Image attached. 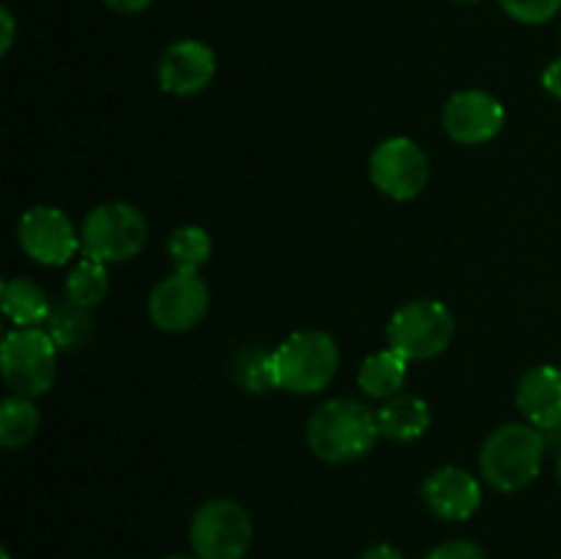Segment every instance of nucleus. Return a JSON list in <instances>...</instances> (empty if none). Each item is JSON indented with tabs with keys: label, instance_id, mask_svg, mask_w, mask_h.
I'll list each match as a JSON object with an SVG mask.
<instances>
[{
	"label": "nucleus",
	"instance_id": "f257e3e1",
	"mask_svg": "<svg viewBox=\"0 0 561 559\" xmlns=\"http://www.w3.org/2000/svg\"><path fill=\"white\" fill-rule=\"evenodd\" d=\"M378 436L376 414L354 398L327 400L307 422V447L327 464L359 460L370 453Z\"/></svg>",
	"mask_w": 561,
	"mask_h": 559
},
{
	"label": "nucleus",
	"instance_id": "f03ea898",
	"mask_svg": "<svg viewBox=\"0 0 561 559\" xmlns=\"http://www.w3.org/2000/svg\"><path fill=\"white\" fill-rule=\"evenodd\" d=\"M548 436L529 422H507L485 438L480 471L496 491L515 493L537 480L546 460Z\"/></svg>",
	"mask_w": 561,
	"mask_h": 559
},
{
	"label": "nucleus",
	"instance_id": "7ed1b4c3",
	"mask_svg": "<svg viewBox=\"0 0 561 559\" xmlns=\"http://www.w3.org/2000/svg\"><path fill=\"white\" fill-rule=\"evenodd\" d=\"M279 389L294 395H316L334 378L340 367V351L332 334L321 329L294 332L274 349Z\"/></svg>",
	"mask_w": 561,
	"mask_h": 559
},
{
	"label": "nucleus",
	"instance_id": "20e7f679",
	"mask_svg": "<svg viewBox=\"0 0 561 559\" xmlns=\"http://www.w3.org/2000/svg\"><path fill=\"white\" fill-rule=\"evenodd\" d=\"M0 367L9 389L22 398H38L49 392L58 373V345L47 329H11L0 349Z\"/></svg>",
	"mask_w": 561,
	"mask_h": 559
},
{
	"label": "nucleus",
	"instance_id": "39448f33",
	"mask_svg": "<svg viewBox=\"0 0 561 559\" xmlns=\"http://www.w3.org/2000/svg\"><path fill=\"white\" fill-rule=\"evenodd\" d=\"M148 241V223L129 203H102L85 217L80 244L85 258L99 263H124L140 255Z\"/></svg>",
	"mask_w": 561,
	"mask_h": 559
},
{
	"label": "nucleus",
	"instance_id": "423d86ee",
	"mask_svg": "<svg viewBox=\"0 0 561 559\" xmlns=\"http://www.w3.org/2000/svg\"><path fill=\"white\" fill-rule=\"evenodd\" d=\"M455 338V318L438 299H416L400 307L387 327L389 349L409 362L444 354Z\"/></svg>",
	"mask_w": 561,
	"mask_h": 559
},
{
	"label": "nucleus",
	"instance_id": "0eeeda50",
	"mask_svg": "<svg viewBox=\"0 0 561 559\" xmlns=\"http://www.w3.org/2000/svg\"><path fill=\"white\" fill-rule=\"evenodd\" d=\"M190 543L197 559H241L252 546V518L233 499H208L195 510Z\"/></svg>",
	"mask_w": 561,
	"mask_h": 559
},
{
	"label": "nucleus",
	"instance_id": "6e6552de",
	"mask_svg": "<svg viewBox=\"0 0 561 559\" xmlns=\"http://www.w3.org/2000/svg\"><path fill=\"white\" fill-rule=\"evenodd\" d=\"M431 179L427 153L409 137H389L373 151L370 181L392 201H414Z\"/></svg>",
	"mask_w": 561,
	"mask_h": 559
},
{
	"label": "nucleus",
	"instance_id": "1a4fd4ad",
	"mask_svg": "<svg viewBox=\"0 0 561 559\" xmlns=\"http://www.w3.org/2000/svg\"><path fill=\"white\" fill-rule=\"evenodd\" d=\"M20 247L44 266H64L75 258L80 244V230L71 225L60 208L55 206H33L20 219Z\"/></svg>",
	"mask_w": 561,
	"mask_h": 559
},
{
	"label": "nucleus",
	"instance_id": "9d476101",
	"mask_svg": "<svg viewBox=\"0 0 561 559\" xmlns=\"http://www.w3.org/2000/svg\"><path fill=\"white\" fill-rule=\"evenodd\" d=\"M208 301L211 294L201 274L173 272L148 296V316L164 332H186L203 321Z\"/></svg>",
	"mask_w": 561,
	"mask_h": 559
},
{
	"label": "nucleus",
	"instance_id": "9b49d317",
	"mask_svg": "<svg viewBox=\"0 0 561 559\" xmlns=\"http://www.w3.org/2000/svg\"><path fill=\"white\" fill-rule=\"evenodd\" d=\"M504 104L485 91H460L444 104V129L455 142L482 146L502 132Z\"/></svg>",
	"mask_w": 561,
	"mask_h": 559
},
{
	"label": "nucleus",
	"instance_id": "f8f14e48",
	"mask_svg": "<svg viewBox=\"0 0 561 559\" xmlns=\"http://www.w3.org/2000/svg\"><path fill=\"white\" fill-rule=\"evenodd\" d=\"M214 49L197 38H184L164 49L159 60V85L170 96H195L214 80Z\"/></svg>",
	"mask_w": 561,
	"mask_h": 559
},
{
	"label": "nucleus",
	"instance_id": "ddd939ff",
	"mask_svg": "<svg viewBox=\"0 0 561 559\" xmlns=\"http://www.w3.org/2000/svg\"><path fill=\"white\" fill-rule=\"evenodd\" d=\"M422 499L444 521H466L480 510L482 488L474 475L458 466H444L422 482Z\"/></svg>",
	"mask_w": 561,
	"mask_h": 559
},
{
	"label": "nucleus",
	"instance_id": "4468645a",
	"mask_svg": "<svg viewBox=\"0 0 561 559\" xmlns=\"http://www.w3.org/2000/svg\"><path fill=\"white\" fill-rule=\"evenodd\" d=\"M515 403L526 422L553 433L561 427V370L553 365H537L520 376Z\"/></svg>",
	"mask_w": 561,
	"mask_h": 559
},
{
	"label": "nucleus",
	"instance_id": "2eb2a0df",
	"mask_svg": "<svg viewBox=\"0 0 561 559\" xmlns=\"http://www.w3.org/2000/svg\"><path fill=\"white\" fill-rule=\"evenodd\" d=\"M378 431L392 442H416L431 427V406L416 395H394L376 411Z\"/></svg>",
	"mask_w": 561,
	"mask_h": 559
},
{
	"label": "nucleus",
	"instance_id": "dca6fc26",
	"mask_svg": "<svg viewBox=\"0 0 561 559\" xmlns=\"http://www.w3.org/2000/svg\"><path fill=\"white\" fill-rule=\"evenodd\" d=\"M230 378L247 395H266L272 389H279L274 351L263 349L257 343H247L236 349L233 356H230Z\"/></svg>",
	"mask_w": 561,
	"mask_h": 559
},
{
	"label": "nucleus",
	"instance_id": "f3484780",
	"mask_svg": "<svg viewBox=\"0 0 561 559\" xmlns=\"http://www.w3.org/2000/svg\"><path fill=\"white\" fill-rule=\"evenodd\" d=\"M0 299H3V312L16 329L25 327H38V323L47 321L49 305L47 294L38 283L27 277H11L3 283V290H0Z\"/></svg>",
	"mask_w": 561,
	"mask_h": 559
},
{
	"label": "nucleus",
	"instance_id": "a211bd4d",
	"mask_svg": "<svg viewBox=\"0 0 561 559\" xmlns=\"http://www.w3.org/2000/svg\"><path fill=\"white\" fill-rule=\"evenodd\" d=\"M44 329L55 340L58 351H77L88 345V340L93 338L96 318H93V310H88V307L75 305L71 299H60L49 310Z\"/></svg>",
	"mask_w": 561,
	"mask_h": 559
},
{
	"label": "nucleus",
	"instance_id": "6ab92c4d",
	"mask_svg": "<svg viewBox=\"0 0 561 559\" xmlns=\"http://www.w3.org/2000/svg\"><path fill=\"white\" fill-rule=\"evenodd\" d=\"M405 373H409V360L400 356L398 351H376V354L367 356L359 367V389L370 398L389 400L394 395H400V387L405 381Z\"/></svg>",
	"mask_w": 561,
	"mask_h": 559
},
{
	"label": "nucleus",
	"instance_id": "aec40b11",
	"mask_svg": "<svg viewBox=\"0 0 561 559\" xmlns=\"http://www.w3.org/2000/svg\"><path fill=\"white\" fill-rule=\"evenodd\" d=\"M42 417H38L36 403L22 395H11L0 403V444L9 449L22 447L36 436Z\"/></svg>",
	"mask_w": 561,
	"mask_h": 559
},
{
	"label": "nucleus",
	"instance_id": "412c9836",
	"mask_svg": "<svg viewBox=\"0 0 561 559\" xmlns=\"http://www.w3.org/2000/svg\"><path fill=\"white\" fill-rule=\"evenodd\" d=\"M107 290V263H99L93 261V258H82V261L71 269L69 280H66V299H71L80 307H88V310L102 305Z\"/></svg>",
	"mask_w": 561,
	"mask_h": 559
},
{
	"label": "nucleus",
	"instance_id": "4be33fe9",
	"mask_svg": "<svg viewBox=\"0 0 561 559\" xmlns=\"http://www.w3.org/2000/svg\"><path fill=\"white\" fill-rule=\"evenodd\" d=\"M170 261H173L175 272L197 274V269L211 258V236L206 228L197 225H184V228L173 230L168 239Z\"/></svg>",
	"mask_w": 561,
	"mask_h": 559
},
{
	"label": "nucleus",
	"instance_id": "5701e85b",
	"mask_svg": "<svg viewBox=\"0 0 561 559\" xmlns=\"http://www.w3.org/2000/svg\"><path fill=\"white\" fill-rule=\"evenodd\" d=\"M499 3L513 20L524 22V25H542V22L553 20L561 9V0H499Z\"/></svg>",
	"mask_w": 561,
	"mask_h": 559
},
{
	"label": "nucleus",
	"instance_id": "b1692460",
	"mask_svg": "<svg viewBox=\"0 0 561 559\" xmlns=\"http://www.w3.org/2000/svg\"><path fill=\"white\" fill-rule=\"evenodd\" d=\"M425 559H485L482 548L471 540H449L433 548Z\"/></svg>",
	"mask_w": 561,
	"mask_h": 559
},
{
	"label": "nucleus",
	"instance_id": "393cba45",
	"mask_svg": "<svg viewBox=\"0 0 561 559\" xmlns=\"http://www.w3.org/2000/svg\"><path fill=\"white\" fill-rule=\"evenodd\" d=\"M542 88H546L551 96L561 99V58L553 60V64L542 71Z\"/></svg>",
	"mask_w": 561,
	"mask_h": 559
},
{
	"label": "nucleus",
	"instance_id": "a878e982",
	"mask_svg": "<svg viewBox=\"0 0 561 559\" xmlns=\"http://www.w3.org/2000/svg\"><path fill=\"white\" fill-rule=\"evenodd\" d=\"M104 3L113 11H118V14H140V11H146L153 0H104Z\"/></svg>",
	"mask_w": 561,
	"mask_h": 559
},
{
	"label": "nucleus",
	"instance_id": "bb28decb",
	"mask_svg": "<svg viewBox=\"0 0 561 559\" xmlns=\"http://www.w3.org/2000/svg\"><path fill=\"white\" fill-rule=\"evenodd\" d=\"M0 25H3V36H0V53H9L11 42H14V16L9 9L0 11Z\"/></svg>",
	"mask_w": 561,
	"mask_h": 559
},
{
	"label": "nucleus",
	"instance_id": "cd10ccee",
	"mask_svg": "<svg viewBox=\"0 0 561 559\" xmlns=\"http://www.w3.org/2000/svg\"><path fill=\"white\" fill-rule=\"evenodd\" d=\"M362 559H405V557L394 546H387V543H378V546L367 548V551L362 554Z\"/></svg>",
	"mask_w": 561,
	"mask_h": 559
},
{
	"label": "nucleus",
	"instance_id": "c85d7f7f",
	"mask_svg": "<svg viewBox=\"0 0 561 559\" xmlns=\"http://www.w3.org/2000/svg\"><path fill=\"white\" fill-rule=\"evenodd\" d=\"M557 475H559V482H561V455H559V464H557Z\"/></svg>",
	"mask_w": 561,
	"mask_h": 559
},
{
	"label": "nucleus",
	"instance_id": "c756f323",
	"mask_svg": "<svg viewBox=\"0 0 561 559\" xmlns=\"http://www.w3.org/2000/svg\"><path fill=\"white\" fill-rule=\"evenodd\" d=\"M0 559H11V557H9V551H3V554H0Z\"/></svg>",
	"mask_w": 561,
	"mask_h": 559
},
{
	"label": "nucleus",
	"instance_id": "7c9ffc66",
	"mask_svg": "<svg viewBox=\"0 0 561 559\" xmlns=\"http://www.w3.org/2000/svg\"><path fill=\"white\" fill-rule=\"evenodd\" d=\"M168 559H197V557H168Z\"/></svg>",
	"mask_w": 561,
	"mask_h": 559
},
{
	"label": "nucleus",
	"instance_id": "2f4dec72",
	"mask_svg": "<svg viewBox=\"0 0 561 559\" xmlns=\"http://www.w3.org/2000/svg\"><path fill=\"white\" fill-rule=\"evenodd\" d=\"M460 3H477V0H460Z\"/></svg>",
	"mask_w": 561,
	"mask_h": 559
}]
</instances>
